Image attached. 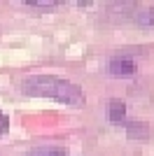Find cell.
<instances>
[{
  "instance_id": "cell-1",
  "label": "cell",
  "mask_w": 154,
  "mask_h": 156,
  "mask_svg": "<svg viewBox=\"0 0 154 156\" xmlns=\"http://www.w3.org/2000/svg\"><path fill=\"white\" fill-rule=\"evenodd\" d=\"M21 91L26 96L49 98V100H56V103H63V105H72V107H82L84 105V91L75 82L56 77V75H31V77L24 79Z\"/></svg>"
},
{
  "instance_id": "cell-2",
  "label": "cell",
  "mask_w": 154,
  "mask_h": 156,
  "mask_svg": "<svg viewBox=\"0 0 154 156\" xmlns=\"http://www.w3.org/2000/svg\"><path fill=\"white\" fill-rule=\"evenodd\" d=\"M108 70L112 72V75H117V77H131V75H135L138 65H135L133 58H128V56H117V58H112L108 63Z\"/></svg>"
},
{
  "instance_id": "cell-3",
  "label": "cell",
  "mask_w": 154,
  "mask_h": 156,
  "mask_svg": "<svg viewBox=\"0 0 154 156\" xmlns=\"http://www.w3.org/2000/svg\"><path fill=\"white\" fill-rule=\"evenodd\" d=\"M26 156H68V149L61 144H40L35 149H31Z\"/></svg>"
},
{
  "instance_id": "cell-4",
  "label": "cell",
  "mask_w": 154,
  "mask_h": 156,
  "mask_svg": "<svg viewBox=\"0 0 154 156\" xmlns=\"http://www.w3.org/2000/svg\"><path fill=\"white\" fill-rule=\"evenodd\" d=\"M108 117H110V121H115V124H122L124 117H126V105H124L122 100L112 98V100L108 103Z\"/></svg>"
},
{
  "instance_id": "cell-5",
  "label": "cell",
  "mask_w": 154,
  "mask_h": 156,
  "mask_svg": "<svg viewBox=\"0 0 154 156\" xmlns=\"http://www.w3.org/2000/svg\"><path fill=\"white\" fill-rule=\"evenodd\" d=\"M138 133H142V135H149V128L145 124H138V121H131L128 124V137H135Z\"/></svg>"
},
{
  "instance_id": "cell-6",
  "label": "cell",
  "mask_w": 154,
  "mask_h": 156,
  "mask_svg": "<svg viewBox=\"0 0 154 156\" xmlns=\"http://www.w3.org/2000/svg\"><path fill=\"white\" fill-rule=\"evenodd\" d=\"M138 21L142 26H154V7H145L140 12V16H138Z\"/></svg>"
},
{
  "instance_id": "cell-7",
  "label": "cell",
  "mask_w": 154,
  "mask_h": 156,
  "mask_svg": "<svg viewBox=\"0 0 154 156\" xmlns=\"http://www.w3.org/2000/svg\"><path fill=\"white\" fill-rule=\"evenodd\" d=\"M5 128H7V117H5V114H0V133H2Z\"/></svg>"
}]
</instances>
